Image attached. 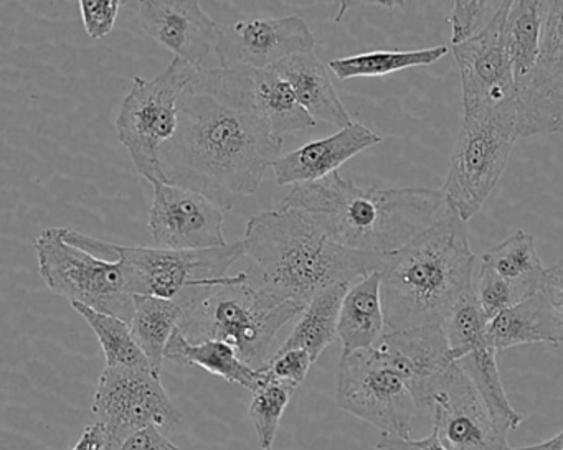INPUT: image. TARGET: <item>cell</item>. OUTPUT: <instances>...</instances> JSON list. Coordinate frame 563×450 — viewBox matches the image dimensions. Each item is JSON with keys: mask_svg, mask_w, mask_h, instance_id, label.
<instances>
[{"mask_svg": "<svg viewBox=\"0 0 563 450\" xmlns=\"http://www.w3.org/2000/svg\"><path fill=\"white\" fill-rule=\"evenodd\" d=\"M282 149L283 139L258 120L189 87L179 103L176 136L161 149V167L167 183L229 212L260 189Z\"/></svg>", "mask_w": 563, "mask_h": 450, "instance_id": "cell-1", "label": "cell"}, {"mask_svg": "<svg viewBox=\"0 0 563 450\" xmlns=\"http://www.w3.org/2000/svg\"><path fill=\"white\" fill-rule=\"evenodd\" d=\"M243 258L246 282L256 291L308 305L335 284H354L382 272L387 256L367 255L335 245L301 210L258 213L246 223Z\"/></svg>", "mask_w": 563, "mask_h": 450, "instance_id": "cell-2", "label": "cell"}, {"mask_svg": "<svg viewBox=\"0 0 563 450\" xmlns=\"http://www.w3.org/2000/svg\"><path fill=\"white\" fill-rule=\"evenodd\" d=\"M282 206L308 213L335 245L377 256L407 248L451 210L441 190L358 187L338 172L292 187Z\"/></svg>", "mask_w": 563, "mask_h": 450, "instance_id": "cell-3", "label": "cell"}, {"mask_svg": "<svg viewBox=\"0 0 563 450\" xmlns=\"http://www.w3.org/2000/svg\"><path fill=\"white\" fill-rule=\"evenodd\" d=\"M382 275L387 331L444 325L474 289L476 256L466 222L454 212L387 256Z\"/></svg>", "mask_w": 563, "mask_h": 450, "instance_id": "cell-4", "label": "cell"}, {"mask_svg": "<svg viewBox=\"0 0 563 450\" xmlns=\"http://www.w3.org/2000/svg\"><path fill=\"white\" fill-rule=\"evenodd\" d=\"M176 302L184 311L180 331L190 341H227L255 370L268 364L276 334L306 308L256 291L246 282L245 271L187 289Z\"/></svg>", "mask_w": 563, "mask_h": 450, "instance_id": "cell-5", "label": "cell"}, {"mask_svg": "<svg viewBox=\"0 0 563 450\" xmlns=\"http://www.w3.org/2000/svg\"><path fill=\"white\" fill-rule=\"evenodd\" d=\"M517 98L464 111L443 192L451 212L470 222L499 183L519 139Z\"/></svg>", "mask_w": 563, "mask_h": 450, "instance_id": "cell-6", "label": "cell"}, {"mask_svg": "<svg viewBox=\"0 0 563 450\" xmlns=\"http://www.w3.org/2000/svg\"><path fill=\"white\" fill-rule=\"evenodd\" d=\"M64 238L104 261H123L130 274L131 294L153 295L166 301H176L187 289L209 285L217 279L227 278L229 269L245 255L243 241L197 251H173L113 245L74 228H65Z\"/></svg>", "mask_w": 563, "mask_h": 450, "instance_id": "cell-7", "label": "cell"}, {"mask_svg": "<svg viewBox=\"0 0 563 450\" xmlns=\"http://www.w3.org/2000/svg\"><path fill=\"white\" fill-rule=\"evenodd\" d=\"M202 70L173 58L153 80L136 77L117 117L118 140L126 147L137 173L151 185L167 183L161 149L176 136L179 103Z\"/></svg>", "mask_w": 563, "mask_h": 450, "instance_id": "cell-8", "label": "cell"}, {"mask_svg": "<svg viewBox=\"0 0 563 450\" xmlns=\"http://www.w3.org/2000/svg\"><path fill=\"white\" fill-rule=\"evenodd\" d=\"M65 228H47L34 239L38 272L54 294L131 322L134 295L123 261L97 258L64 238Z\"/></svg>", "mask_w": 563, "mask_h": 450, "instance_id": "cell-9", "label": "cell"}, {"mask_svg": "<svg viewBox=\"0 0 563 450\" xmlns=\"http://www.w3.org/2000/svg\"><path fill=\"white\" fill-rule=\"evenodd\" d=\"M338 404L345 413L377 427L382 436L410 439L417 400L404 371L378 345L342 355Z\"/></svg>", "mask_w": 563, "mask_h": 450, "instance_id": "cell-10", "label": "cell"}, {"mask_svg": "<svg viewBox=\"0 0 563 450\" xmlns=\"http://www.w3.org/2000/svg\"><path fill=\"white\" fill-rule=\"evenodd\" d=\"M108 436V450L146 427L173 429L184 416L161 383V374L137 368L104 367L91 406Z\"/></svg>", "mask_w": 563, "mask_h": 450, "instance_id": "cell-11", "label": "cell"}, {"mask_svg": "<svg viewBox=\"0 0 563 450\" xmlns=\"http://www.w3.org/2000/svg\"><path fill=\"white\" fill-rule=\"evenodd\" d=\"M190 88L245 111L279 139L316 126V121L296 100L288 81L275 68L202 70Z\"/></svg>", "mask_w": 563, "mask_h": 450, "instance_id": "cell-12", "label": "cell"}, {"mask_svg": "<svg viewBox=\"0 0 563 450\" xmlns=\"http://www.w3.org/2000/svg\"><path fill=\"white\" fill-rule=\"evenodd\" d=\"M433 430L448 450H507V434L494 423L473 381L451 363L434 378L424 396Z\"/></svg>", "mask_w": 563, "mask_h": 450, "instance_id": "cell-13", "label": "cell"}, {"mask_svg": "<svg viewBox=\"0 0 563 450\" xmlns=\"http://www.w3.org/2000/svg\"><path fill=\"white\" fill-rule=\"evenodd\" d=\"M517 108L520 137L563 134V0L545 2L540 57L517 85Z\"/></svg>", "mask_w": 563, "mask_h": 450, "instance_id": "cell-14", "label": "cell"}, {"mask_svg": "<svg viewBox=\"0 0 563 450\" xmlns=\"http://www.w3.org/2000/svg\"><path fill=\"white\" fill-rule=\"evenodd\" d=\"M147 215V228L157 248L197 251L227 245L225 212L194 190L157 183Z\"/></svg>", "mask_w": 563, "mask_h": 450, "instance_id": "cell-15", "label": "cell"}, {"mask_svg": "<svg viewBox=\"0 0 563 450\" xmlns=\"http://www.w3.org/2000/svg\"><path fill=\"white\" fill-rule=\"evenodd\" d=\"M316 38L302 19H250L220 29L216 55L223 70H266L299 54H314Z\"/></svg>", "mask_w": 563, "mask_h": 450, "instance_id": "cell-16", "label": "cell"}, {"mask_svg": "<svg viewBox=\"0 0 563 450\" xmlns=\"http://www.w3.org/2000/svg\"><path fill=\"white\" fill-rule=\"evenodd\" d=\"M507 8L509 2H503L479 34L453 47L463 88L464 111L517 98L516 81L504 44Z\"/></svg>", "mask_w": 563, "mask_h": 450, "instance_id": "cell-17", "label": "cell"}, {"mask_svg": "<svg viewBox=\"0 0 563 450\" xmlns=\"http://www.w3.org/2000/svg\"><path fill=\"white\" fill-rule=\"evenodd\" d=\"M140 24L144 34L176 58L202 70L216 50L220 29L194 0H141Z\"/></svg>", "mask_w": 563, "mask_h": 450, "instance_id": "cell-18", "label": "cell"}, {"mask_svg": "<svg viewBox=\"0 0 563 450\" xmlns=\"http://www.w3.org/2000/svg\"><path fill=\"white\" fill-rule=\"evenodd\" d=\"M451 360L473 381L477 393L487 404L496 426L504 434L522 424V414L517 413L507 397L497 367V350L487 335V322L479 318H463L446 331Z\"/></svg>", "mask_w": 563, "mask_h": 450, "instance_id": "cell-19", "label": "cell"}, {"mask_svg": "<svg viewBox=\"0 0 563 450\" xmlns=\"http://www.w3.org/2000/svg\"><path fill=\"white\" fill-rule=\"evenodd\" d=\"M382 143V137L362 123L339 130L325 139L306 144L273 164L279 187L321 182L358 154Z\"/></svg>", "mask_w": 563, "mask_h": 450, "instance_id": "cell-20", "label": "cell"}, {"mask_svg": "<svg viewBox=\"0 0 563 450\" xmlns=\"http://www.w3.org/2000/svg\"><path fill=\"white\" fill-rule=\"evenodd\" d=\"M276 71L288 81L302 110L318 123L344 130L354 121L339 98L328 68L314 54H299L276 65Z\"/></svg>", "mask_w": 563, "mask_h": 450, "instance_id": "cell-21", "label": "cell"}, {"mask_svg": "<svg viewBox=\"0 0 563 450\" xmlns=\"http://www.w3.org/2000/svg\"><path fill=\"white\" fill-rule=\"evenodd\" d=\"M380 272L365 275L349 288L339 315L338 337L342 355L374 347L387 331Z\"/></svg>", "mask_w": 563, "mask_h": 450, "instance_id": "cell-22", "label": "cell"}, {"mask_svg": "<svg viewBox=\"0 0 563 450\" xmlns=\"http://www.w3.org/2000/svg\"><path fill=\"white\" fill-rule=\"evenodd\" d=\"M487 335L497 353L519 345H563V330L542 292L489 320Z\"/></svg>", "mask_w": 563, "mask_h": 450, "instance_id": "cell-23", "label": "cell"}, {"mask_svg": "<svg viewBox=\"0 0 563 450\" xmlns=\"http://www.w3.org/2000/svg\"><path fill=\"white\" fill-rule=\"evenodd\" d=\"M166 360L183 367H199L207 373L222 378L227 383L239 384L249 391H256L265 380L262 370L246 364L239 351L220 340H206L194 344L183 331H176L166 348Z\"/></svg>", "mask_w": 563, "mask_h": 450, "instance_id": "cell-24", "label": "cell"}, {"mask_svg": "<svg viewBox=\"0 0 563 450\" xmlns=\"http://www.w3.org/2000/svg\"><path fill=\"white\" fill-rule=\"evenodd\" d=\"M545 2L542 0H510L504 22V44L517 85L526 80L540 57Z\"/></svg>", "mask_w": 563, "mask_h": 450, "instance_id": "cell-25", "label": "cell"}, {"mask_svg": "<svg viewBox=\"0 0 563 450\" xmlns=\"http://www.w3.org/2000/svg\"><path fill=\"white\" fill-rule=\"evenodd\" d=\"M481 265L512 285L522 295L523 301L540 291L545 272L537 251L536 239L522 229L484 252Z\"/></svg>", "mask_w": 563, "mask_h": 450, "instance_id": "cell-26", "label": "cell"}, {"mask_svg": "<svg viewBox=\"0 0 563 450\" xmlns=\"http://www.w3.org/2000/svg\"><path fill=\"white\" fill-rule=\"evenodd\" d=\"M183 307L176 301L153 295H134L131 330L157 374L163 370L167 345L183 325Z\"/></svg>", "mask_w": 563, "mask_h": 450, "instance_id": "cell-27", "label": "cell"}, {"mask_svg": "<svg viewBox=\"0 0 563 450\" xmlns=\"http://www.w3.org/2000/svg\"><path fill=\"white\" fill-rule=\"evenodd\" d=\"M351 285L335 284L316 294L279 350L302 348L311 355L316 363L322 351L338 337L342 302Z\"/></svg>", "mask_w": 563, "mask_h": 450, "instance_id": "cell-28", "label": "cell"}, {"mask_svg": "<svg viewBox=\"0 0 563 450\" xmlns=\"http://www.w3.org/2000/svg\"><path fill=\"white\" fill-rule=\"evenodd\" d=\"M448 52L450 48L446 45L423 48V50L368 52V54L335 58L329 64V70L341 81L354 80V78L387 77V75L410 70V68L430 67L446 57Z\"/></svg>", "mask_w": 563, "mask_h": 450, "instance_id": "cell-29", "label": "cell"}, {"mask_svg": "<svg viewBox=\"0 0 563 450\" xmlns=\"http://www.w3.org/2000/svg\"><path fill=\"white\" fill-rule=\"evenodd\" d=\"M70 305L97 335L101 350H103L104 361H107L104 367L153 370L146 353L141 350L136 338H134L130 322L95 311L80 302H71Z\"/></svg>", "mask_w": 563, "mask_h": 450, "instance_id": "cell-30", "label": "cell"}, {"mask_svg": "<svg viewBox=\"0 0 563 450\" xmlns=\"http://www.w3.org/2000/svg\"><path fill=\"white\" fill-rule=\"evenodd\" d=\"M295 391L296 387L291 384L272 380L266 374L258 390L253 391L249 416L255 427L260 449L272 450L276 434H278L279 420H282Z\"/></svg>", "mask_w": 563, "mask_h": 450, "instance_id": "cell-31", "label": "cell"}, {"mask_svg": "<svg viewBox=\"0 0 563 450\" xmlns=\"http://www.w3.org/2000/svg\"><path fill=\"white\" fill-rule=\"evenodd\" d=\"M474 294L487 320H493L500 312L523 302L522 295L512 285L497 278L489 268L479 265L474 275ZM527 301V299H526Z\"/></svg>", "mask_w": 563, "mask_h": 450, "instance_id": "cell-32", "label": "cell"}, {"mask_svg": "<svg viewBox=\"0 0 563 450\" xmlns=\"http://www.w3.org/2000/svg\"><path fill=\"white\" fill-rule=\"evenodd\" d=\"M500 4L503 2H476V0L454 2L453 11L448 19L451 29V47H456L479 34L489 24Z\"/></svg>", "mask_w": 563, "mask_h": 450, "instance_id": "cell-33", "label": "cell"}, {"mask_svg": "<svg viewBox=\"0 0 563 450\" xmlns=\"http://www.w3.org/2000/svg\"><path fill=\"white\" fill-rule=\"evenodd\" d=\"M312 364H314V360L302 348L278 350L269 358L268 364L263 368V373L272 380L298 387L308 376L309 368Z\"/></svg>", "mask_w": 563, "mask_h": 450, "instance_id": "cell-34", "label": "cell"}, {"mask_svg": "<svg viewBox=\"0 0 563 450\" xmlns=\"http://www.w3.org/2000/svg\"><path fill=\"white\" fill-rule=\"evenodd\" d=\"M123 4L120 0H81V21L88 37L101 41L110 35Z\"/></svg>", "mask_w": 563, "mask_h": 450, "instance_id": "cell-35", "label": "cell"}, {"mask_svg": "<svg viewBox=\"0 0 563 450\" xmlns=\"http://www.w3.org/2000/svg\"><path fill=\"white\" fill-rule=\"evenodd\" d=\"M540 292H542L545 301L549 302L563 330V259L550 266V268H545L542 284H540Z\"/></svg>", "mask_w": 563, "mask_h": 450, "instance_id": "cell-36", "label": "cell"}, {"mask_svg": "<svg viewBox=\"0 0 563 450\" xmlns=\"http://www.w3.org/2000/svg\"><path fill=\"white\" fill-rule=\"evenodd\" d=\"M117 450H180L176 443L170 442L159 427L151 426L140 432L128 437Z\"/></svg>", "mask_w": 563, "mask_h": 450, "instance_id": "cell-37", "label": "cell"}, {"mask_svg": "<svg viewBox=\"0 0 563 450\" xmlns=\"http://www.w3.org/2000/svg\"><path fill=\"white\" fill-rule=\"evenodd\" d=\"M377 450H448L438 439L437 432L431 430L424 439H404V437L382 436L377 442Z\"/></svg>", "mask_w": 563, "mask_h": 450, "instance_id": "cell-38", "label": "cell"}, {"mask_svg": "<svg viewBox=\"0 0 563 450\" xmlns=\"http://www.w3.org/2000/svg\"><path fill=\"white\" fill-rule=\"evenodd\" d=\"M71 450H108V436L103 424L97 420L85 427L84 434Z\"/></svg>", "mask_w": 563, "mask_h": 450, "instance_id": "cell-39", "label": "cell"}, {"mask_svg": "<svg viewBox=\"0 0 563 450\" xmlns=\"http://www.w3.org/2000/svg\"><path fill=\"white\" fill-rule=\"evenodd\" d=\"M507 450H563V429L550 439L536 443V446L509 447Z\"/></svg>", "mask_w": 563, "mask_h": 450, "instance_id": "cell-40", "label": "cell"}]
</instances>
